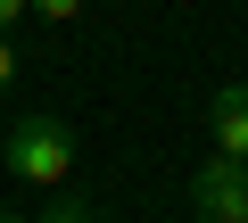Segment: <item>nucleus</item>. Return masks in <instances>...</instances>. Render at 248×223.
<instances>
[{
  "label": "nucleus",
  "instance_id": "7",
  "mask_svg": "<svg viewBox=\"0 0 248 223\" xmlns=\"http://www.w3.org/2000/svg\"><path fill=\"white\" fill-rule=\"evenodd\" d=\"M9 74H17V58H9V33H0V91H9Z\"/></svg>",
  "mask_w": 248,
  "mask_h": 223
},
{
  "label": "nucleus",
  "instance_id": "8",
  "mask_svg": "<svg viewBox=\"0 0 248 223\" xmlns=\"http://www.w3.org/2000/svg\"><path fill=\"white\" fill-rule=\"evenodd\" d=\"M0 223H25V215H0Z\"/></svg>",
  "mask_w": 248,
  "mask_h": 223
},
{
  "label": "nucleus",
  "instance_id": "4",
  "mask_svg": "<svg viewBox=\"0 0 248 223\" xmlns=\"http://www.w3.org/2000/svg\"><path fill=\"white\" fill-rule=\"evenodd\" d=\"M42 223H91V207L83 198H58V207H42Z\"/></svg>",
  "mask_w": 248,
  "mask_h": 223
},
{
  "label": "nucleus",
  "instance_id": "1",
  "mask_svg": "<svg viewBox=\"0 0 248 223\" xmlns=\"http://www.w3.org/2000/svg\"><path fill=\"white\" fill-rule=\"evenodd\" d=\"M9 174L17 182H66L75 174V133L58 124V116H17L9 124Z\"/></svg>",
  "mask_w": 248,
  "mask_h": 223
},
{
  "label": "nucleus",
  "instance_id": "3",
  "mask_svg": "<svg viewBox=\"0 0 248 223\" xmlns=\"http://www.w3.org/2000/svg\"><path fill=\"white\" fill-rule=\"evenodd\" d=\"M215 157H248V83L215 91Z\"/></svg>",
  "mask_w": 248,
  "mask_h": 223
},
{
  "label": "nucleus",
  "instance_id": "2",
  "mask_svg": "<svg viewBox=\"0 0 248 223\" xmlns=\"http://www.w3.org/2000/svg\"><path fill=\"white\" fill-rule=\"evenodd\" d=\"M190 215L199 223H248V174H240V157H207L190 174Z\"/></svg>",
  "mask_w": 248,
  "mask_h": 223
},
{
  "label": "nucleus",
  "instance_id": "6",
  "mask_svg": "<svg viewBox=\"0 0 248 223\" xmlns=\"http://www.w3.org/2000/svg\"><path fill=\"white\" fill-rule=\"evenodd\" d=\"M25 9H33V0H0V33H9V25H17Z\"/></svg>",
  "mask_w": 248,
  "mask_h": 223
},
{
  "label": "nucleus",
  "instance_id": "9",
  "mask_svg": "<svg viewBox=\"0 0 248 223\" xmlns=\"http://www.w3.org/2000/svg\"><path fill=\"white\" fill-rule=\"evenodd\" d=\"M240 174H248V157H240Z\"/></svg>",
  "mask_w": 248,
  "mask_h": 223
},
{
  "label": "nucleus",
  "instance_id": "5",
  "mask_svg": "<svg viewBox=\"0 0 248 223\" xmlns=\"http://www.w3.org/2000/svg\"><path fill=\"white\" fill-rule=\"evenodd\" d=\"M33 17H58L66 25V17H83V0H33Z\"/></svg>",
  "mask_w": 248,
  "mask_h": 223
}]
</instances>
